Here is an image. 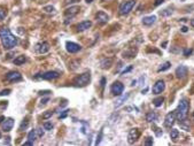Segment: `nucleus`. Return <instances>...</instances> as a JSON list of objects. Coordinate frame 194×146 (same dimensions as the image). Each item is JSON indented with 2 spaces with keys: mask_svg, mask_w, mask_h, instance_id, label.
I'll use <instances>...</instances> for the list:
<instances>
[{
  "mask_svg": "<svg viewBox=\"0 0 194 146\" xmlns=\"http://www.w3.org/2000/svg\"><path fill=\"white\" fill-rule=\"evenodd\" d=\"M0 39H1V44H2L5 50H12L18 43L17 38L10 32V30L8 28H1L0 29Z\"/></svg>",
  "mask_w": 194,
  "mask_h": 146,
  "instance_id": "obj_1",
  "label": "nucleus"
},
{
  "mask_svg": "<svg viewBox=\"0 0 194 146\" xmlns=\"http://www.w3.org/2000/svg\"><path fill=\"white\" fill-rule=\"evenodd\" d=\"M189 109H190V104L187 101V99H182L178 104V107L176 109V117L177 120L180 122L185 119H187V115H189Z\"/></svg>",
  "mask_w": 194,
  "mask_h": 146,
  "instance_id": "obj_2",
  "label": "nucleus"
},
{
  "mask_svg": "<svg viewBox=\"0 0 194 146\" xmlns=\"http://www.w3.org/2000/svg\"><path fill=\"white\" fill-rule=\"evenodd\" d=\"M90 81H91V74L84 73L74 79V85L77 88H83V86H86L90 83Z\"/></svg>",
  "mask_w": 194,
  "mask_h": 146,
  "instance_id": "obj_3",
  "label": "nucleus"
},
{
  "mask_svg": "<svg viewBox=\"0 0 194 146\" xmlns=\"http://www.w3.org/2000/svg\"><path fill=\"white\" fill-rule=\"evenodd\" d=\"M134 5H136V1H134V0H129V1L123 2V3L119 6V14H121V15H128V14L132 10V8L134 7Z\"/></svg>",
  "mask_w": 194,
  "mask_h": 146,
  "instance_id": "obj_4",
  "label": "nucleus"
},
{
  "mask_svg": "<svg viewBox=\"0 0 194 146\" xmlns=\"http://www.w3.org/2000/svg\"><path fill=\"white\" fill-rule=\"evenodd\" d=\"M60 76V73L59 71H55V70H50V71H46L44 74H38L36 75V78H41V79H46V81H51V79H55Z\"/></svg>",
  "mask_w": 194,
  "mask_h": 146,
  "instance_id": "obj_5",
  "label": "nucleus"
},
{
  "mask_svg": "<svg viewBox=\"0 0 194 146\" xmlns=\"http://www.w3.org/2000/svg\"><path fill=\"white\" fill-rule=\"evenodd\" d=\"M139 137H140V131H139V129H137V128L131 129V130L129 131V135H128V142H129V144L136 143V142L139 139Z\"/></svg>",
  "mask_w": 194,
  "mask_h": 146,
  "instance_id": "obj_6",
  "label": "nucleus"
},
{
  "mask_svg": "<svg viewBox=\"0 0 194 146\" xmlns=\"http://www.w3.org/2000/svg\"><path fill=\"white\" fill-rule=\"evenodd\" d=\"M175 121H176V111L170 112V113H168V114L166 115V119H164V127L171 128V127L174 126Z\"/></svg>",
  "mask_w": 194,
  "mask_h": 146,
  "instance_id": "obj_7",
  "label": "nucleus"
},
{
  "mask_svg": "<svg viewBox=\"0 0 194 146\" xmlns=\"http://www.w3.org/2000/svg\"><path fill=\"white\" fill-rule=\"evenodd\" d=\"M110 90H111V93H113V94H115V96H121V94L123 93V91H124V85H123L121 82H114L113 85H111V88H110Z\"/></svg>",
  "mask_w": 194,
  "mask_h": 146,
  "instance_id": "obj_8",
  "label": "nucleus"
},
{
  "mask_svg": "<svg viewBox=\"0 0 194 146\" xmlns=\"http://www.w3.org/2000/svg\"><path fill=\"white\" fill-rule=\"evenodd\" d=\"M66 48L69 53H77L82 50V46L79 44H76V43H73V41H67L66 43Z\"/></svg>",
  "mask_w": 194,
  "mask_h": 146,
  "instance_id": "obj_9",
  "label": "nucleus"
},
{
  "mask_svg": "<svg viewBox=\"0 0 194 146\" xmlns=\"http://www.w3.org/2000/svg\"><path fill=\"white\" fill-rule=\"evenodd\" d=\"M6 79L8 82H18L22 79V75L18 71H9L6 75Z\"/></svg>",
  "mask_w": 194,
  "mask_h": 146,
  "instance_id": "obj_10",
  "label": "nucleus"
},
{
  "mask_svg": "<svg viewBox=\"0 0 194 146\" xmlns=\"http://www.w3.org/2000/svg\"><path fill=\"white\" fill-rule=\"evenodd\" d=\"M164 89H166V83L160 79V81H157L154 84V86H153V93L154 94H160V93H162L164 91Z\"/></svg>",
  "mask_w": 194,
  "mask_h": 146,
  "instance_id": "obj_11",
  "label": "nucleus"
},
{
  "mask_svg": "<svg viewBox=\"0 0 194 146\" xmlns=\"http://www.w3.org/2000/svg\"><path fill=\"white\" fill-rule=\"evenodd\" d=\"M36 51L40 54H45L50 51V44L47 41H43V43H39L36 45Z\"/></svg>",
  "mask_w": 194,
  "mask_h": 146,
  "instance_id": "obj_12",
  "label": "nucleus"
},
{
  "mask_svg": "<svg viewBox=\"0 0 194 146\" xmlns=\"http://www.w3.org/2000/svg\"><path fill=\"white\" fill-rule=\"evenodd\" d=\"M187 73H189V69L187 67L185 66H179L177 69H176V77L179 78V79H183L187 76Z\"/></svg>",
  "mask_w": 194,
  "mask_h": 146,
  "instance_id": "obj_13",
  "label": "nucleus"
},
{
  "mask_svg": "<svg viewBox=\"0 0 194 146\" xmlns=\"http://www.w3.org/2000/svg\"><path fill=\"white\" fill-rule=\"evenodd\" d=\"M13 127H14V120L12 119V117H8V119H5L3 120V123H2V130L6 132H8V131H10L12 129H13Z\"/></svg>",
  "mask_w": 194,
  "mask_h": 146,
  "instance_id": "obj_14",
  "label": "nucleus"
},
{
  "mask_svg": "<svg viewBox=\"0 0 194 146\" xmlns=\"http://www.w3.org/2000/svg\"><path fill=\"white\" fill-rule=\"evenodd\" d=\"M96 17H97L98 23H100V24H104V23H107L108 20H109V16H108L104 12H98Z\"/></svg>",
  "mask_w": 194,
  "mask_h": 146,
  "instance_id": "obj_15",
  "label": "nucleus"
},
{
  "mask_svg": "<svg viewBox=\"0 0 194 146\" xmlns=\"http://www.w3.org/2000/svg\"><path fill=\"white\" fill-rule=\"evenodd\" d=\"M78 12H79V7H78V6H73V7H70V8H67V9H66L64 15H66V16H70V17H73V16H75Z\"/></svg>",
  "mask_w": 194,
  "mask_h": 146,
  "instance_id": "obj_16",
  "label": "nucleus"
},
{
  "mask_svg": "<svg viewBox=\"0 0 194 146\" xmlns=\"http://www.w3.org/2000/svg\"><path fill=\"white\" fill-rule=\"evenodd\" d=\"M91 25H92L91 21H83V22H81V23L77 24V30L78 31H85L89 28H91Z\"/></svg>",
  "mask_w": 194,
  "mask_h": 146,
  "instance_id": "obj_17",
  "label": "nucleus"
},
{
  "mask_svg": "<svg viewBox=\"0 0 194 146\" xmlns=\"http://www.w3.org/2000/svg\"><path fill=\"white\" fill-rule=\"evenodd\" d=\"M155 21H156V16H154V15L146 16V17H144V20H142V24H144V25H152L153 23H155Z\"/></svg>",
  "mask_w": 194,
  "mask_h": 146,
  "instance_id": "obj_18",
  "label": "nucleus"
},
{
  "mask_svg": "<svg viewBox=\"0 0 194 146\" xmlns=\"http://www.w3.org/2000/svg\"><path fill=\"white\" fill-rule=\"evenodd\" d=\"M111 65H113V59H111V58L103 59V60L101 61V63H100V66H101L102 69H108V68H110Z\"/></svg>",
  "mask_w": 194,
  "mask_h": 146,
  "instance_id": "obj_19",
  "label": "nucleus"
},
{
  "mask_svg": "<svg viewBox=\"0 0 194 146\" xmlns=\"http://www.w3.org/2000/svg\"><path fill=\"white\" fill-rule=\"evenodd\" d=\"M129 96H130L129 93H126V94L122 96V97H121V98H119V99H118V100L115 103V108H118L119 106H122V105H123V104L126 101V99L129 98Z\"/></svg>",
  "mask_w": 194,
  "mask_h": 146,
  "instance_id": "obj_20",
  "label": "nucleus"
},
{
  "mask_svg": "<svg viewBox=\"0 0 194 146\" xmlns=\"http://www.w3.org/2000/svg\"><path fill=\"white\" fill-rule=\"evenodd\" d=\"M156 119H157V115L154 112H149V113L146 114V121L147 122H154Z\"/></svg>",
  "mask_w": 194,
  "mask_h": 146,
  "instance_id": "obj_21",
  "label": "nucleus"
},
{
  "mask_svg": "<svg viewBox=\"0 0 194 146\" xmlns=\"http://www.w3.org/2000/svg\"><path fill=\"white\" fill-rule=\"evenodd\" d=\"M25 61H26V58H25L24 55H20V56H17V58L14 60V63H15L16 66H20V65H23Z\"/></svg>",
  "mask_w": 194,
  "mask_h": 146,
  "instance_id": "obj_22",
  "label": "nucleus"
},
{
  "mask_svg": "<svg viewBox=\"0 0 194 146\" xmlns=\"http://www.w3.org/2000/svg\"><path fill=\"white\" fill-rule=\"evenodd\" d=\"M170 66H171V63L169 62V61H167V62H164V63H162L161 65V67L159 68V73H161V71H166V70H168L169 68H170Z\"/></svg>",
  "mask_w": 194,
  "mask_h": 146,
  "instance_id": "obj_23",
  "label": "nucleus"
},
{
  "mask_svg": "<svg viewBox=\"0 0 194 146\" xmlns=\"http://www.w3.org/2000/svg\"><path fill=\"white\" fill-rule=\"evenodd\" d=\"M163 101H164V98H163V97H159V98L154 99L153 104H154V106H155V107H161V106H162V104H163Z\"/></svg>",
  "mask_w": 194,
  "mask_h": 146,
  "instance_id": "obj_24",
  "label": "nucleus"
},
{
  "mask_svg": "<svg viewBox=\"0 0 194 146\" xmlns=\"http://www.w3.org/2000/svg\"><path fill=\"white\" fill-rule=\"evenodd\" d=\"M78 67H79V61H77V60L70 61V63H69V69H71V70H76Z\"/></svg>",
  "mask_w": 194,
  "mask_h": 146,
  "instance_id": "obj_25",
  "label": "nucleus"
},
{
  "mask_svg": "<svg viewBox=\"0 0 194 146\" xmlns=\"http://www.w3.org/2000/svg\"><path fill=\"white\" fill-rule=\"evenodd\" d=\"M170 137H171L172 141H176V139L179 137V131H178L177 129H171V131H170Z\"/></svg>",
  "mask_w": 194,
  "mask_h": 146,
  "instance_id": "obj_26",
  "label": "nucleus"
},
{
  "mask_svg": "<svg viewBox=\"0 0 194 146\" xmlns=\"http://www.w3.org/2000/svg\"><path fill=\"white\" fill-rule=\"evenodd\" d=\"M36 138H37V132H36V130H31V131L28 134V139L31 141V142H35Z\"/></svg>",
  "mask_w": 194,
  "mask_h": 146,
  "instance_id": "obj_27",
  "label": "nucleus"
},
{
  "mask_svg": "<svg viewBox=\"0 0 194 146\" xmlns=\"http://www.w3.org/2000/svg\"><path fill=\"white\" fill-rule=\"evenodd\" d=\"M52 115H53V112H52V111H46V112L43 114V119H44V120H48V119L52 117Z\"/></svg>",
  "mask_w": 194,
  "mask_h": 146,
  "instance_id": "obj_28",
  "label": "nucleus"
},
{
  "mask_svg": "<svg viewBox=\"0 0 194 146\" xmlns=\"http://www.w3.org/2000/svg\"><path fill=\"white\" fill-rule=\"evenodd\" d=\"M6 15H7V9L0 7V21H2L6 17Z\"/></svg>",
  "mask_w": 194,
  "mask_h": 146,
  "instance_id": "obj_29",
  "label": "nucleus"
},
{
  "mask_svg": "<svg viewBox=\"0 0 194 146\" xmlns=\"http://www.w3.org/2000/svg\"><path fill=\"white\" fill-rule=\"evenodd\" d=\"M171 14H172V10L169 9V8H167V9H164V10L161 12V15H162V16H170Z\"/></svg>",
  "mask_w": 194,
  "mask_h": 146,
  "instance_id": "obj_30",
  "label": "nucleus"
},
{
  "mask_svg": "<svg viewBox=\"0 0 194 146\" xmlns=\"http://www.w3.org/2000/svg\"><path fill=\"white\" fill-rule=\"evenodd\" d=\"M28 126H29V122H28L26 120H25V121H23V122L21 123V126H20V130H21V131H23L24 129H26V128H28Z\"/></svg>",
  "mask_w": 194,
  "mask_h": 146,
  "instance_id": "obj_31",
  "label": "nucleus"
},
{
  "mask_svg": "<svg viewBox=\"0 0 194 146\" xmlns=\"http://www.w3.org/2000/svg\"><path fill=\"white\" fill-rule=\"evenodd\" d=\"M44 129L50 131V130H52V129H53V124H52L51 122H45V123H44Z\"/></svg>",
  "mask_w": 194,
  "mask_h": 146,
  "instance_id": "obj_32",
  "label": "nucleus"
},
{
  "mask_svg": "<svg viewBox=\"0 0 194 146\" xmlns=\"http://www.w3.org/2000/svg\"><path fill=\"white\" fill-rule=\"evenodd\" d=\"M44 10H45L46 13H53V12L55 10V8H54L53 6H45V7H44Z\"/></svg>",
  "mask_w": 194,
  "mask_h": 146,
  "instance_id": "obj_33",
  "label": "nucleus"
},
{
  "mask_svg": "<svg viewBox=\"0 0 194 146\" xmlns=\"http://www.w3.org/2000/svg\"><path fill=\"white\" fill-rule=\"evenodd\" d=\"M153 138L152 137H148L146 141H145V145H147V146H151V145H153Z\"/></svg>",
  "mask_w": 194,
  "mask_h": 146,
  "instance_id": "obj_34",
  "label": "nucleus"
},
{
  "mask_svg": "<svg viewBox=\"0 0 194 146\" xmlns=\"http://www.w3.org/2000/svg\"><path fill=\"white\" fill-rule=\"evenodd\" d=\"M193 53V50L192 48H186V50H184V55L185 56H189V55H191Z\"/></svg>",
  "mask_w": 194,
  "mask_h": 146,
  "instance_id": "obj_35",
  "label": "nucleus"
},
{
  "mask_svg": "<svg viewBox=\"0 0 194 146\" xmlns=\"http://www.w3.org/2000/svg\"><path fill=\"white\" fill-rule=\"evenodd\" d=\"M101 138H102V130L99 132V136L97 137V141H96V145L100 144V142H101Z\"/></svg>",
  "mask_w": 194,
  "mask_h": 146,
  "instance_id": "obj_36",
  "label": "nucleus"
},
{
  "mask_svg": "<svg viewBox=\"0 0 194 146\" xmlns=\"http://www.w3.org/2000/svg\"><path fill=\"white\" fill-rule=\"evenodd\" d=\"M36 132H37V136H38V137H43V135H44V131H43L41 128H38V129L36 130Z\"/></svg>",
  "mask_w": 194,
  "mask_h": 146,
  "instance_id": "obj_37",
  "label": "nucleus"
},
{
  "mask_svg": "<svg viewBox=\"0 0 194 146\" xmlns=\"http://www.w3.org/2000/svg\"><path fill=\"white\" fill-rule=\"evenodd\" d=\"M154 129H155V134H156V136H161L162 135V130L160 129V128H157V127H154Z\"/></svg>",
  "mask_w": 194,
  "mask_h": 146,
  "instance_id": "obj_38",
  "label": "nucleus"
},
{
  "mask_svg": "<svg viewBox=\"0 0 194 146\" xmlns=\"http://www.w3.org/2000/svg\"><path fill=\"white\" fill-rule=\"evenodd\" d=\"M9 93H10V90H9V89H7V90L1 91V92H0V96H7V94H9Z\"/></svg>",
  "mask_w": 194,
  "mask_h": 146,
  "instance_id": "obj_39",
  "label": "nucleus"
},
{
  "mask_svg": "<svg viewBox=\"0 0 194 146\" xmlns=\"http://www.w3.org/2000/svg\"><path fill=\"white\" fill-rule=\"evenodd\" d=\"M131 70H132V66H129L126 69H124V70L122 71V74H123V75H125L126 73H129V71H131Z\"/></svg>",
  "mask_w": 194,
  "mask_h": 146,
  "instance_id": "obj_40",
  "label": "nucleus"
},
{
  "mask_svg": "<svg viewBox=\"0 0 194 146\" xmlns=\"http://www.w3.org/2000/svg\"><path fill=\"white\" fill-rule=\"evenodd\" d=\"M164 2V0H155V2H154V6H160L161 3H163Z\"/></svg>",
  "mask_w": 194,
  "mask_h": 146,
  "instance_id": "obj_41",
  "label": "nucleus"
},
{
  "mask_svg": "<svg viewBox=\"0 0 194 146\" xmlns=\"http://www.w3.org/2000/svg\"><path fill=\"white\" fill-rule=\"evenodd\" d=\"M48 101H50V98H44V99H41L40 103H41V105H45V104H47Z\"/></svg>",
  "mask_w": 194,
  "mask_h": 146,
  "instance_id": "obj_42",
  "label": "nucleus"
},
{
  "mask_svg": "<svg viewBox=\"0 0 194 146\" xmlns=\"http://www.w3.org/2000/svg\"><path fill=\"white\" fill-rule=\"evenodd\" d=\"M68 112H69V111H64V112H63V113L60 115V119H64V117L68 115Z\"/></svg>",
  "mask_w": 194,
  "mask_h": 146,
  "instance_id": "obj_43",
  "label": "nucleus"
},
{
  "mask_svg": "<svg viewBox=\"0 0 194 146\" xmlns=\"http://www.w3.org/2000/svg\"><path fill=\"white\" fill-rule=\"evenodd\" d=\"M79 0H67L66 1V5H68V3H75V2H78Z\"/></svg>",
  "mask_w": 194,
  "mask_h": 146,
  "instance_id": "obj_44",
  "label": "nucleus"
},
{
  "mask_svg": "<svg viewBox=\"0 0 194 146\" xmlns=\"http://www.w3.org/2000/svg\"><path fill=\"white\" fill-rule=\"evenodd\" d=\"M48 93H50V91H39V96H45Z\"/></svg>",
  "mask_w": 194,
  "mask_h": 146,
  "instance_id": "obj_45",
  "label": "nucleus"
},
{
  "mask_svg": "<svg viewBox=\"0 0 194 146\" xmlns=\"http://www.w3.org/2000/svg\"><path fill=\"white\" fill-rule=\"evenodd\" d=\"M23 145L25 146H30V145H33V142H31V141H28V142H25Z\"/></svg>",
  "mask_w": 194,
  "mask_h": 146,
  "instance_id": "obj_46",
  "label": "nucleus"
},
{
  "mask_svg": "<svg viewBox=\"0 0 194 146\" xmlns=\"http://www.w3.org/2000/svg\"><path fill=\"white\" fill-rule=\"evenodd\" d=\"M104 83H106V78H101V88L104 86Z\"/></svg>",
  "mask_w": 194,
  "mask_h": 146,
  "instance_id": "obj_47",
  "label": "nucleus"
},
{
  "mask_svg": "<svg viewBox=\"0 0 194 146\" xmlns=\"http://www.w3.org/2000/svg\"><path fill=\"white\" fill-rule=\"evenodd\" d=\"M182 31H183V32H187V28H186V26H183V28H182Z\"/></svg>",
  "mask_w": 194,
  "mask_h": 146,
  "instance_id": "obj_48",
  "label": "nucleus"
},
{
  "mask_svg": "<svg viewBox=\"0 0 194 146\" xmlns=\"http://www.w3.org/2000/svg\"><path fill=\"white\" fill-rule=\"evenodd\" d=\"M3 120H5V117H3V116H0V123H1Z\"/></svg>",
  "mask_w": 194,
  "mask_h": 146,
  "instance_id": "obj_49",
  "label": "nucleus"
},
{
  "mask_svg": "<svg viewBox=\"0 0 194 146\" xmlns=\"http://www.w3.org/2000/svg\"><path fill=\"white\" fill-rule=\"evenodd\" d=\"M191 25H192V26L194 28V18L192 20V21H191Z\"/></svg>",
  "mask_w": 194,
  "mask_h": 146,
  "instance_id": "obj_50",
  "label": "nucleus"
},
{
  "mask_svg": "<svg viewBox=\"0 0 194 146\" xmlns=\"http://www.w3.org/2000/svg\"><path fill=\"white\" fill-rule=\"evenodd\" d=\"M162 46H163V47H166V46H167V41H164V43L162 44Z\"/></svg>",
  "mask_w": 194,
  "mask_h": 146,
  "instance_id": "obj_51",
  "label": "nucleus"
},
{
  "mask_svg": "<svg viewBox=\"0 0 194 146\" xmlns=\"http://www.w3.org/2000/svg\"><path fill=\"white\" fill-rule=\"evenodd\" d=\"M86 2H88V3H91V2H93V0H86Z\"/></svg>",
  "mask_w": 194,
  "mask_h": 146,
  "instance_id": "obj_52",
  "label": "nucleus"
},
{
  "mask_svg": "<svg viewBox=\"0 0 194 146\" xmlns=\"http://www.w3.org/2000/svg\"><path fill=\"white\" fill-rule=\"evenodd\" d=\"M102 1H108V0H102Z\"/></svg>",
  "mask_w": 194,
  "mask_h": 146,
  "instance_id": "obj_53",
  "label": "nucleus"
},
{
  "mask_svg": "<svg viewBox=\"0 0 194 146\" xmlns=\"http://www.w3.org/2000/svg\"><path fill=\"white\" fill-rule=\"evenodd\" d=\"M0 138H1V134H0Z\"/></svg>",
  "mask_w": 194,
  "mask_h": 146,
  "instance_id": "obj_54",
  "label": "nucleus"
},
{
  "mask_svg": "<svg viewBox=\"0 0 194 146\" xmlns=\"http://www.w3.org/2000/svg\"><path fill=\"white\" fill-rule=\"evenodd\" d=\"M182 1H185V0H182Z\"/></svg>",
  "mask_w": 194,
  "mask_h": 146,
  "instance_id": "obj_55",
  "label": "nucleus"
}]
</instances>
